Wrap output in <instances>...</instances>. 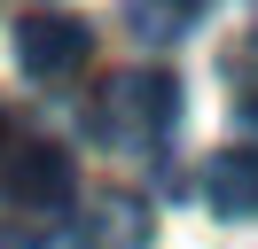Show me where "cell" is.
Here are the masks:
<instances>
[{
    "instance_id": "cell-7",
    "label": "cell",
    "mask_w": 258,
    "mask_h": 249,
    "mask_svg": "<svg viewBox=\"0 0 258 249\" xmlns=\"http://www.w3.org/2000/svg\"><path fill=\"white\" fill-rule=\"evenodd\" d=\"M204 8L211 0H125V24L141 31V39H180Z\"/></svg>"
},
{
    "instance_id": "cell-2",
    "label": "cell",
    "mask_w": 258,
    "mask_h": 249,
    "mask_svg": "<svg viewBox=\"0 0 258 249\" xmlns=\"http://www.w3.org/2000/svg\"><path fill=\"white\" fill-rule=\"evenodd\" d=\"M71 187H79V171L55 140H16L8 164H0V195L16 202V218H63Z\"/></svg>"
},
{
    "instance_id": "cell-5",
    "label": "cell",
    "mask_w": 258,
    "mask_h": 249,
    "mask_svg": "<svg viewBox=\"0 0 258 249\" xmlns=\"http://www.w3.org/2000/svg\"><path fill=\"white\" fill-rule=\"evenodd\" d=\"M149 202L141 195H102L94 210H86V249H141L149 241Z\"/></svg>"
},
{
    "instance_id": "cell-4",
    "label": "cell",
    "mask_w": 258,
    "mask_h": 249,
    "mask_svg": "<svg viewBox=\"0 0 258 249\" xmlns=\"http://www.w3.org/2000/svg\"><path fill=\"white\" fill-rule=\"evenodd\" d=\"M204 195L219 218H258V148H219L204 164Z\"/></svg>"
},
{
    "instance_id": "cell-3",
    "label": "cell",
    "mask_w": 258,
    "mask_h": 249,
    "mask_svg": "<svg viewBox=\"0 0 258 249\" xmlns=\"http://www.w3.org/2000/svg\"><path fill=\"white\" fill-rule=\"evenodd\" d=\"M86 55H94V31H86L79 16H24L16 24V62L39 86H63Z\"/></svg>"
},
{
    "instance_id": "cell-1",
    "label": "cell",
    "mask_w": 258,
    "mask_h": 249,
    "mask_svg": "<svg viewBox=\"0 0 258 249\" xmlns=\"http://www.w3.org/2000/svg\"><path fill=\"white\" fill-rule=\"evenodd\" d=\"M172 125H180V78L172 70H117L110 86L86 101V133H94L102 148H125V156L157 148Z\"/></svg>"
},
{
    "instance_id": "cell-6",
    "label": "cell",
    "mask_w": 258,
    "mask_h": 249,
    "mask_svg": "<svg viewBox=\"0 0 258 249\" xmlns=\"http://www.w3.org/2000/svg\"><path fill=\"white\" fill-rule=\"evenodd\" d=\"M219 78H227V101H235L242 125H258V31H235L219 47Z\"/></svg>"
}]
</instances>
